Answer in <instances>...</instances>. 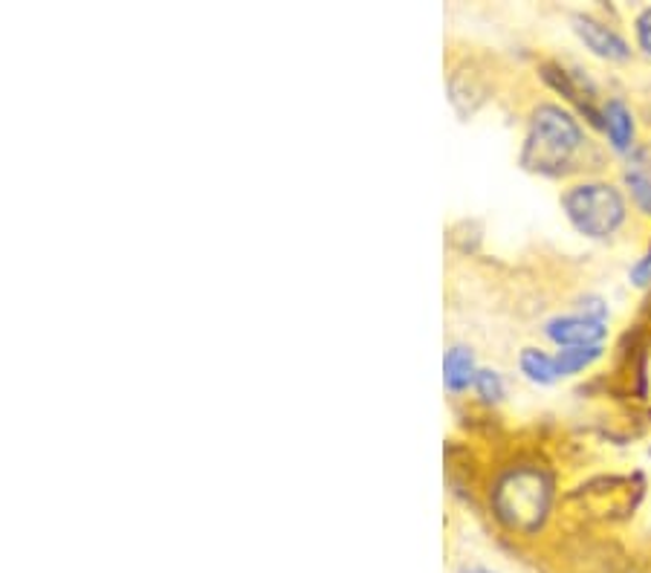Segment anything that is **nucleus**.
<instances>
[{"instance_id":"obj_11","label":"nucleus","mask_w":651,"mask_h":573,"mask_svg":"<svg viewBox=\"0 0 651 573\" xmlns=\"http://www.w3.org/2000/svg\"><path fill=\"white\" fill-rule=\"evenodd\" d=\"M626 183L628 188H631V197H635L637 206H640L646 215H651V180L646 178V174H640V171H628Z\"/></svg>"},{"instance_id":"obj_4","label":"nucleus","mask_w":651,"mask_h":573,"mask_svg":"<svg viewBox=\"0 0 651 573\" xmlns=\"http://www.w3.org/2000/svg\"><path fill=\"white\" fill-rule=\"evenodd\" d=\"M548 337L562 348H600L605 339V328L600 319H593L588 313L582 316H558L548 321Z\"/></svg>"},{"instance_id":"obj_8","label":"nucleus","mask_w":651,"mask_h":573,"mask_svg":"<svg viewBox=\"0 0 651 573\" xmlns=\"http://www.w3.org/2000/svg\"><path fill=\"white\" fill-rule=\"evenodd\" d=\"M521 371L527 374V380L539 382V386H550V382L556 380V359L542 351H536V348H525L521 351Z\"/></svg>"},{"instance_id":"obj_5","label":"nucleus","mask_w":651,"mask_h":573,"mask_svg":"<svg viewBox=\"0 0 651 573\" xmlns=\"http://www.w3.org/2000/svg\"><path fill=\"white\" fill-rule=\"evenodd\" d=\"M574 29H576V35L582 38L585 47H588L593 56H600V59L626 61L628 56H631L628 44L623 41V38L614 33V29H609V26L600 24V21H593V17L576 15L574 17Z\"/></svg>"},{"instance_id":"obj_3","label":"nucleus","mask_w":651,"mask_h":573,"mask_svg":"<svg viewBox=\"0 0 651 573\" xmlns=\"http://www.w3.org/2000/svg\"><path fill=\"white\" fill-rule=\"evenodd\" d=\"M550 501V484L542 473L536 470H518L501 478L495 487V510L501 522L518 531H533L542 522L544 510Z\"/></svg>"},{"instance_id":"obj_13","label":"nucleus","mask_w":651,"mask_h":573,"mask_svg":"<svg viewBox=\"0 0 651 573\" xmlns=\"http://www.w3.org/2000/svg\"><path fill=\"white\" fill-rule=\"evenodd\" d=\"M649 255H651V253H649Z\"/></svg>"},{"instance_id":"obj_12","label":"nucleus","mask_w":651,"mask_h":573,"mask_svg":"<svg viewBox=\"0 0 651 573\" xmlns=\"http://www.w3.org/2000/svg\"><path fill=\"white\" fill-rule=\"evenodd\" d=\"M637 41L651 56V9H646L643 15L637 17Z\"/></svg>"},{"instance_id":"obj_9","label":"nucleus","mask_w":651,"mask_h":573,"mask_svg":"<svg viewBox=\"0 0 651 573\" xmlns=\"http://www.w3.org/2000/svg\"><path fill=\"white\" fill-rule=\"evenodd\" d=\"M602 354V348H565L562 354L553 356L556 359L558 377H570V374L582 371L591 363H597Z\"/></svg>"},{"instance_id":"obj_6","label":"nucleus","mask_w":651,"mask_h":573,"mask_svg":"<svg viewBox=\"0 0 651 573\" xmlns=\"http://www.w3.org/2000/svg\"><path fill=\"white\" fill-rule=\"evenodd\" d=\"M475 356L469 348L455 345L449 348L446 356H443V382H446L449 391H464V388L475 386Z\"/></svg>"},{"instance_id":"obj_7","label":"nucleus","mask_w":651,"mask_h":573,"mask_svg":"<svg viewBox=\"0 0 651 573\" xmlns=\"http://www.w3.org/2000/svg\"><path fill=\"white\" fill-rule=\"evenodd\" d=\"M605 134H609L611 145L617 151H628V145L635 139V119L628 113V108L619 99H611L605 105Z\"/></svg>"},{"instance_id":"obj_1","label":"nucleus","mask_w":651,"mask_h":573,"mask_svg":"<svg viewBox=\"0 0 651 573\" xmlns=\"http://www.w3.org/2000/svg\"><path fill=\"white\" fill-rule=\"evenodd\" d=\"M579 148H582V127L576 125V119L556 105H542L530 119L521 162L542 174H558Z\"/></svg>"},{"instance_id":"obj_2","label":"nucleus","mask_w":651,"mask_h":573,"mask_svg":"<svg viewBox=\"0 0 651 573\" xmlns=\"http://www.w3.org/2000/svg\"><path fill=\"white\" fill-rule=\"evenodd\" d=\"M565 211L582 235L609 237L614 235L626 218V203L614 186L605 183H582L565 194Z\"/></svg>"},{"instance_id":"obj_10","label":"nucleus","mask_w":651,"mask_h":573,"mask_svg":"<svg viewBox=\"0 0 651 573\" xmlns=\"http://www.w3.org/2000/svg\"><path fill=\"white\" fill-rule=\"evenodd\" d=\"M475 388H478V394H481L483 403H499L501 397H504V382H501V377L495 371H478V377H475Z\"/></svg>"}]
</instances>
